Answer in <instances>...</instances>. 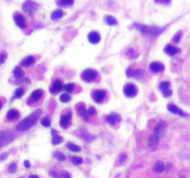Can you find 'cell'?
Masks as SVG:
<instances>
[{
    "label": "cell",
    "instance_id": "cell-36",
    "mask_svg": "<svg viewBox=\"0 0 190 178\" xmlns=\"http://www.w3.org/2000/svg\"><path fill=\"white\" fill-rule=\"evenodd\" d=\"M41 124H42V125L45 126V127H49V126H50V121H49L48 118H44V119H42Z\"/></svg>",
    "mask_w": 190,
    "mask_h": 178
},
{
    "label": "cell",
    "instance_id": "cell-32",
    "mask_svg": "<svg viewBox=\"0 0 190 178\" xmlns=\"http://www.w3.org/2000/svg\"><path fill=\"white\" fill-rule=\"evenodd\" d=\"M74 3V0H59L58 4L59 6H72Z\"/></svg>",
    "mask_w": 190,
    "mask_h": 178
},
{
    "label": "cell",
    "instance_id": "cell-30",
    "mask_svg": "<svg viewBox=\"0 0 190 178\" xmlns=\"http://www.w3.org/2000/svg\"><path fill=\"white\" fill-rule=\"evenodd\" d=\"M59 100L63 102V103H66V102H69L71 100V97H70V95L68 93H64L59 97Z\"/></svg>",
    "mask_w": 190,
    "mask_h": 178
},
{
    "label": "cell",
    "instance_id": "cell-8",
    "mask_svg": "<svg viewBox=\"0 0 190 178\" xmlns=\"http://www.w3.org/2000/svg\"><path fill=\"white\" fill-rule=\"evenodd\" d=\"M169 88H170V83L168 81H163L160 84V89L163 93L165 98H169L172 95V91Z\"/></svg>",
    "mask_w": 190,
    "mask_h": 178
},
{
    "label": "cell",
    "instance_id": "cell-21",
    "mask_svg": "<svg viewBox=\"0 0 190 178\" xmlns=\"http://www.w3.org/2000/svg\"><path fill=\"white\" fill-rule=\"evenodd\" d=\"M19 115H20V113L17 109H9L8 113H7V118L9 120H15L19 117Z\"/></svg>",
    "mask_w": 190,
    "mask_h": 178
},
{
    "label": "cell",
    "instance_id": "cell-11",
    "mask_svg": "<svg viewBox=\"0 0 190 178\" xmlns=\"http://www.w3.org/2000/svg\"><path fill=\"white\" fill-rule=\"evenodd\" d=\"M71 119H72V113L71 112L63 114L60 117V121H59L60 126L62 128H67L69 126V124H71Z\"/></svg>",
    "mask_w": 190,
    "mask_h": 178
},
{
    "label": "cell",
    "instance_id": "cell-39",
    "mask_svg": "<svg viewBox=\"0 0 190 178\" xmlns=\"http://www.w3.org/2000/svg\"><path fill=\"white\" fill-rule=\"evenodd\" d=\"M87 112L89 115H95L96 113V109L94 107H90L88 109H87Z\"/></svg>",
    "mask_w": 190,
    "mask_h": 178
},
{
    "label": "cell",
    "instance_id": "cell-44",
    "mask_svg": "<svg viewBox=\"0 0 190 178\" xmlns=\"http://www.w3.org/2000/svg\"><path fill=\"white\" fill-rule=\"evenodd\" d=\"M169 2H170V0H162V3L163 4H168Z\"/></svg>",
    "mask_w": 190,
    "mask_h": 178
},
{
    "label": "cell",
    "instance_id": "cell-18",
    "mask_svg": "<svg viewBox=\"0 0 190 178\" xmlns=\"http://www.w3.org/2000/svg\"><path fill=\"white\" fill-rule=\"evenodd\" d=\"M159 141H160V138L158 137V136H156L155 135L152 134V135L150 136L149 140V148L152 149V150L156 149L158 144H159Z\"/></svg>",
    "mask_w": 190,
    "mask_h": 178
},
{
    "label": "cell",
    "instance_id": "cell-5",
    "mask_svg": "<svg viewBox=\"0 0 190 178\" xmlns=\"http://www.w3.org/2000/svg\"><path fill=\"white\" fill-rule=\"evenodd\" d=\"M38 5L33 1H26L22 5V9L27 14H33L36 11Z\"/></svg>",
    "mask_w": 190,
    "mask_h": 178
},
{
    "label": "cell",
    "instance_id": "cell-13",
    "mask_svg": "<svg viewBox=\"0 0 190 178\" xmlns=\"http://www.w3.org/2000/svg\"><path fill=\"white\" fill-rule=\"evenodd\" d=\"M106 120L110 125H115L120 121H121V116L118 115L117 113H111V114L107 116Z\"/></svg>",
    "mask_w": 190,
    "mask_h": 178
},
{
    "label": "cell",
    "instance_id": "cell-26",
    "mask_svg": "<svg viewBox=\"0 0 190 178\" xmlns=\"http://www.w3.org/2000/svg\"><path fill=\"white\" fill-rule=\"evenodd\" d=\"M13 74H14V76H15L16 78H22L23 76V71L22 70V68H20V67L17 66L13 71Z\"/></svg>",
    "mask_w": 190,
    "mask_h": 178
},
{
    "label": "cell",
    "instance_id": "cell-31",
    "mask_svg": "<svg viewBox=\"0 0 190 178\" xmlns=\"http://www.w3.org/2000/svg\"><path fill=\"white\" fill-rule=\"evenodd\" d=\"M63 141L61 136H59V135H53V138H52V144L53 145H58V144H60Z\"/></svg>",
    "mask_w": 190,
    "mask_h": 178
},
{
    "label": "cell",
    "instance_id": "cell-37",
    "mask_svg": "<svg viewBox=\"0 0 190 178\" xmlns=\"http://www.w3.org/2000/svg\"><path fill=\"white\" fill-rule=\"evenodd\" d=\"M7 59V54L5 52L0 53V65H2Z\"/></svg>",
    "mask_w": 190,
    "mask_h": 178
},
{
    "label": "cell",
    "instance_id": "cell-3",
    "mask_svg": "<svg viewBox=\"0 0 190 178\" xmlns=\"http://www.w3.org/2000/svg\"><path fill=\"white\" fill-rule=\"evenodd\" d=\"M166 128H167V124H166V122H163V121H160L159 122L158 124H156V126H155L154 130H153V135H155L156 136H158V137L160 139L162 136L165 135L166 133Z\"/></svg>",
    "mask_w": 190,
    "mask_h": 178
},
{
    "label": "cell",
    "instance_id": "cell-9",
    "mask_svg": "<svg viewBox=\"0 0 190 178\" xmlns=\"http://www.w3.org/2000/svg\"><path fill=\"white\" fill-rule=\"evenodd\" d=\"M76 111L78 112V114L81 116V117L83 118L84 121H87L88 117H89V114L87 112V109L84 107L83 103H79L78 105L76 106Z\"/></svg>",
    "mask_w": 190,
    "mask_h": 178
},
{
    "label": "cell",
    "instance_id": "cell-47",
    "mask_svg": "<svg viewBox=\"0 0 190 178\" xmlns=\"http://www.w3.org/2000/svg\"><path fill=\"white\" fill-rule=\"evenodd\" d=\"M156 1H157V2H159V1H160V0H156Z\"/></svg>",
    "mask_w": 190,
    "mask_h": 178
},
{
    "label": "cell",
    "instance_id": "cell-1",
    "mask_svg": "<svg viewBox=\"0 0 190 178\" xmlns=\"http://www.w3.org/2000/svg\"><path fill=\"white\" fill-rule=\"evenodd\" d=\"M41 113H42L41 109H37V111L30 114L28 117H26L23 121H22L17 125V130H19V131H26V130H28L29 128L33 127L40 118Z\"/></svg>",
    "mask_w": 190,
    "mask_h": 178
},
{
    "label": "cell",
    "instance_id": "cell-29",
    "mask_svg": "<svg viewBox=\"0 0 190 178\" xmlns=\"http://www.w3.org/2000/svg\"><path fill=\"white\" fill-rule=\"evenodd\" d=\"M105 22H107V24L109 25H116L117 24V20L114 17H112V16H107L106 18H105Z\"/></svg>",
    "mask_w": 190,
    "mask_h": 178
},
{
    "label": "cell",
    "instance_id": "cell-22",
    "mask_svg": "<svg viewBox=\"0 0 190 178\" xmlns=\"http://www.w3.org/2000/svg\"><path fill=\"white\" fill-rule=\"evenodd\" d=\"M154 172L156 173H162L164 171V163L161 161H157L153 166Z\"/></svg>",
    "mask_w": 190,
    "mask_h": 178
},
{
    "label": "cell",
    "instance_id": "cell-6",
    "mask_svg": "<svg viewBox=\"0 0 190 178\" xmlns=\"http://www.w3.org/2000/svg\"><path fill=\"white\" fill-rule=\"evenodd\" d=\"M123 93L126 97L128 98H133L137 94V90H136V87L135 85L133 84H127L125 85L123 87Z\"/></svg>",
    "mask_w": 190,
    "mask_h": 178
},
{
    "label": "cell",
    "instance_id": "cell-14",
    "mask_svg": "<svg viewBox=\"0 0 190 178\" xmlns=\"http://www.w3.org/2000/svg\"><path fill=\"white\" fill-rule=\"evenodd\" d=\"M43 95H44V91L42 90V89H36V90H34L32 93L30 97V101L28 102H36L43 97Z\"/></svg>",
    "mask_w": 190,
    "mask_h": 178
},
{
    "label": "cell",
    "instance_id": "cell-23",
    "mask_svg": "<svg viewBox=\"0 0 190 178\" xmlns=\"http://www.w3.org/2000/svg\"><path fill=\"white\" fill-rule=\"evenodd\" d=\"M34 62V58L33 56H28L26 57L22 61V65L24 67H29Z\"/></svg>",
    "mask_w": 190,
    "mask_h": 178
},
{
    "label": "cell",
    "instance_id": "cell-19",
    "mask_svg": "<svg viewBox=\"0 0 190 178\" xmlns=\"http://www.w3.org/2000/svg\"><path fill=\"white\" fill-rule=\"evenodd\" d=\"M164 51L166 52V54L170 55V56H173V55L180 52V48H178L176 46H171V45H167L164 48Z\"/></svg>",
    "mask_w": 190,
    "mask_h": 178
},
{
    "label": "cell",
    "instance_id": "cell-10",
    "mask_svg": "<svg viewBox=\"0 0 190 178\" xmlns=\"http://www.w3.org/2000/svg\"><path fill=\"white\" fill-rule=\"evenodd\" d=\"M167 109H168V111L173 113V114H177V115H180V116H183V117H186V114L182 111L181 109H179L177 106H175L174 104L173 103H169L168 106H167Z\"/></svg>",
    "mask_w": 190,
    "mask_h": 178
},
{
    "label": "cell",
    "instance_id": "cell-46",
    "mask_svg": "<svg viewBox=\"0 0 190 178\" xmlns=\"http://www.w3.org/2000/svg\"><path fill=\"white\" fill-rule=\"evenodd\" d=\"M1 108H2V102L0 101V109H1Z\"/></svg>",
    "mask_w": 190,
    "mask_h": 178
},
{
    "label": "cell",
    "instance_id": "cell-38",
    "mask_svg": "<svg viewBox=\"0 0 190 178\" xmlns=\"http://www.w3.org/2000/svg\"><path fill=\"white\" fill-rule=\"evenodd\" d=\"M126 159H127V155H126V154H122L121 156H120V163L123 164L125 162Z\"/></svg>",
    "mask_w": 190,
    "mask_h": 178
},
{
    "label": "cell",
    "instance_id": "cell-15",
    "mask_svg": "<svg viewBox=\"0 0 190 178\" xmlns=\"http://www.w3.org/2000/svg\"><path fill=\"white\" fill-rule=\"evenodd\" d=\"M63 87H64V86H63L61 81L56 80L53 83L52 86L50 87V89H49V91H50V93L54 94V93H57V92H59L60 90H62Z\"/></svg>",
    "mask_w": 190,
    "mask_h": 178
},
{
    "label": "cell",
    "instance_id": "cell-42",
    "mask_svg": "<svg viewBox=\"0 0 190 178\" xmlns=\"http://www.w3.org/2000/svg\"><path fill=\"white\" fill-rule=\"evenodd\" d=\"M7 157H8V153H3V154H1V156H0V161H3V160H5Z\"/></svg>",
    "mask_w": 190,
    "mask_h": 178
},
{
    "label": "cell",
    "instance_id": "cell-48",
    "mask_svg": "<svg viewBox=\"0 0 190 178\" xmlns=\"http://www.w3.org/2000/svg\"><path fill=\"white\" fill-rule=\"evenodd\" d=\"M181 178H183V177H181Z\"/></svg>",
    "mask_w": 190,
    "mask_h": 178
},
{
    "label": "cell",
    "instance_id": "cell-12",
    "mask_svg": "<svg viewBox=\"0 0 190 178\" xmlns=\"http://www.w3.org/2000/svg\"><path fill=\"white\" fill-rule=\"evenodd\" d=\"M126 74H127L128 77H135L137 79H141L144 75V72L141 70H133L131 68H129V69H127V71H126Z\"/></svg>",
    "mask_w": 190,
    "mask_h": 178
},
{
    "label": "cell",
    "instance_id": "cell-43",
    "mask_svg": "<svg viewBox=\"0 0 190 178\" xmlns=\"http://www.w3.org/2000/svg\"><path fill=\"white\" fill-rule=\"evenodd\" d=\"M24 166H25V168H30L31 167V164H30V162L28 161H24Z\"/></svg>",
    "mask_w": 190,
    "mask_h": 178
},
{
    "label": "cell",
    "instance_id": "cell-40",
    "mask_svg": "<svg viewBox=\"0 0 190 178\" xmlns=\"http://www.w3.org/2000/svg\"><path fill=\"white\" fill-rule=\"evenodd\" d=\"M181 35H182V33H181V32H179V33H177L176 35H174V37H173V41H174L175 43H177V42H179V41H180Z\"/></svg>",
    "mask_w": 190,
    "mask_h": 178
},
{
    "label": "cell",
    "instance_id": "cell-2",
    "mask_svg": "<svg viewBox=\"0 0 190 178\" xmlns=\"http://www.w3.org/2000/svg\"><path fill=\"white\" fill-rule=\"evenodd\" d=\"M14 139V135L8 130L0 132V148L7 146Z\"/></svg>",
    "mask_w": 190,
    "mask_h": 178
},
{
    "label": "cell",
    "instance_id": "cell-28",
    "mask_svg": "<svg viewBox=\"0 0 190 178\" xmlns=\"http://www.w3.org/2000/svg\"><path fill=\"white\" fill-rule=\"evenodd\" d=\"M24 94V88L22 87H19L18 89H16L15 93H14V98H22Z\"/></svg>",
    "mask_w": 190,
    "mask_h": 178
},
{
    "label": "cell",
    "instance_id": "cell-17",
    "mask_svg": "<svg viewBox=\"0 0 190 178\" xmlns=\"http://www.w3.org/2000/svg\"><path fill=\"white\" fill-rule=\"evenodd\" d=\"M14 20H15L16 24L20 27V28L24 29L26 23H25V20L23 18V16H22L20 14H15L14 15Z\"/></svg>",
    "mask_w": 190,
    "mask_h": 178
},
{
    "label": "cell",
    "instance_id": "cell-20",
    "mask_svg": "<svg viewBox=\"0 0 190 178\" xmlns=\"http://www.w3.org/2000/svg\"><path fill=\"white\" fill-rule=\"evenodd\" d=\"M149 68L153 72H162L164 70L163 64H161L160 62H155V61L150 64Z\"/></svg>",
    "mask_w": 190,
    "mask_h": 178
},
{
    "label": "cell",
    "instance_id": "cell-25",
    "mask_svg": "<svg viewBox=\"0 0 190 178\" xmlns=\"http://www.w3.org/2000/svg\"><path fill=\"white\" fill-rule=\"evenodd\" d=\"M67 148L70 150V151H73V152H80L81 151V148L79 146L75 145V144H73V143H68Z\"/></svg>",
    "mask_w": 190,
    "mask_h": 178
},
{
    "label": "cell",
    "instance_id": "cell-7",
    "mask_svg": "<svg viewBox=\"0 0 190 178\" xmlns=\"http://www.w3.org/2000/svg\"><path fill=\"white\" fill-rule=\"evenodd\" d=\"M105 98H106V92L103 90H96L92 93V98L96 103L102 102L105 99Z\"/></svg>",
    "mask_w": 190,
    "mask_h": 178
},
{
    "label": "cell",
    "instance_id": "cell-16",
    "mask_svg": "<svg viewBox=\"0 0 190 178\" xmlns=\"http://www.w3.org/2000/svg\"><path fill=\"white\" fill-rule=\"evenodd\" d=\"M88 40L91 44H97L100 41V35L97 32H91L88 35Z\"/></svg>",
    "mask_w": 190,
    "mask_h": 178
},
{
    "label": "cell",
    "instance_id": "cell-41",
    "mask_svg": "<svg viewBox=\"0 0 190 178\" xmlns=\"http://www.w3.org/2000/svg\"><path fill=\"white\" fill-rule=\"evenodd\" d=\"M59 178H71V176H70V174L68 173H62L59 175Z\"/></svg>",
    "mask_w": 190,
    "mask_h": 178
},
{
    "label": "cell",
    "instance_id": "cell-4",
    "mask_svg": "<svg viewBox=\"0 0 190 178\" xmlns=\"http://www.w3.org/2000/svg\"><path fill=\"white\" fill-rule=\"evenodd\" d=\"M81 77L83 81L90 83V82H93L94 80H96V78L97 77V72L93 69H86V71L82 72Z\"/></svg>",
    "mask_w": 190,
    "mask_h": 178
},
{
    "label": "cell",
    "instance_id": "cell-45",
    "mask_svg": "<svg viewBox=\"0 0 190 178\" xmlns=\"http://www.w3.org/2000/svg\"><path fill=\"white\" fill-rule=\"evenodd\" d=\"M29 178H39V177H38L37 175H34V174H33V175H31Z\"/></svg>",
    "mask_w": 190,
    "mask_h": 178
},
{
    "label": "cell",
    "instance_id": "cell-27",
    "mask_svg": "<svg viewBox=\"0 0 190 178\" xmlns=\"http://www.w3.org/2000/svg\"><path fill=\"white\" fill-rule=\"evenodd\" d=\"M53 155H54L55 159H57V160H59L60 161H64L66 160V156L63 154L62 152H60V151H55Z\"/></svg>",
    "mask_w": 190,
    "mask_h": 178
},
{
    "label": "cell",
    "instance_id": "cell-33",
    "mask_svg": "<svg viewBox=\"0 0 190 178\" xmlns=\"http://www.w3.org/2000/svg\"><path fill=\"white\" fill-rule=\"evenodd\" d=\"M71 161L73 164H75V165H79V164H81L83 162V159L80 158V157H72Z\"/></svg>",
    "mask_w": 190,
    "mask_h": 178
},
{
    "label": "cell",
    "instance_id": "cell-34",
    "mask_svg": "<svg viewBox=\"0 0 190 178\" xmlns=\"http://www.w3.org/2000/svg\"><path fill=\"white\" fill-rule=\"evenodd\" d=\"M64 90L67 92V93H70V92H73V89H74V85L73 84H67L64 85Z\"/></svg>",
    "mask_w": 190,
    "mask_h": 178
},
{
    "label": "cell",
    "instance_id": "cell-35",
    "mask_svg": "<svg viewBox=\"0 0 190 178\" xmlns=\"http://www.w3.org/2000/svg\"><path fill=\"white\" fill-rule=\"evenodd\" d=\"M16 170H17V165H16V163H11L10 165L9 166V168H8V171H9V174L15 173V172H16Z\"/></svg>",
    "mask_w": 190,
    "mask_h": 178
},
{
    "label": "cell",
    "instance_id": "cell-24",
    "mask_svg": "<svg viewBox=\"0 0 190 178\" xmlns=\"http://www.w3.org/2000/svg\"><path fill=\"white\" fill-rule=\"evenodd\" d=\"M63 15H64V13H63V11L61 9H57L51 14V19L53 20H57L61 19L63 17Z\"/></svg>",
    "mask_w": 190,
    "mask_h": 178
}]
</instances>
